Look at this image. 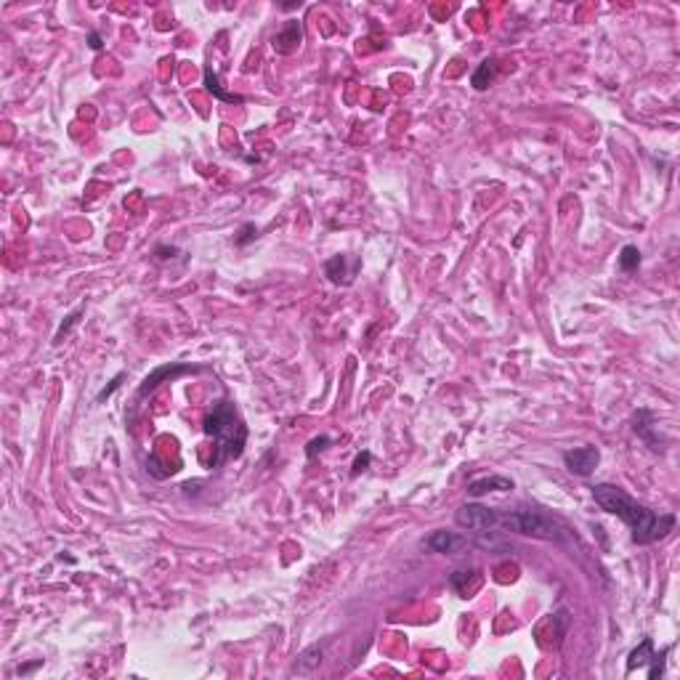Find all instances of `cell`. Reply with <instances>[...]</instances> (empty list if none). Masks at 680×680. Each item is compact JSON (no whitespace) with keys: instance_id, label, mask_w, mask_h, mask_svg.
I'll return each instance as SVG.
<instances>
[{"instance_id":"cell-5","label":"cell","mask_w":680,"mask_h":680,"mask_svg":"<svg viewBox=\"0 0 680 680\" xmlns=\"http://www.w3.org/2000/svg\"><path fill=\"white\" fill-rule=\"evenodd\" d=\"M191 372H197V367L191 364H181V362H168V364H160L157 369H152L147 377H144V383L138 386L136 391V398H147L149 394H155L162 383H170V380H176V377L181 375H191Z\"/></svg>"},{"instance_id":"cell-9","label":"cell","mask_w":680,"mask_h":680,"mask_svg":"<svg viewBox=\"0 0 680 680\" xmlns=\"http://www.w3.org/2000/svg\"><path fill=\"white\" fill-rule=\"evenodd\" d=\"M322 657H325V649H322L319 643H314V646H308V649H303L298 654V659H295L290 672H293V675H314V672L319 670V664H322Z\"/></svg>"},{"instance_id":"cell-24","label":"cell","mask_w":680,"mask_h":680,"mask_svg":"<svg viewBox=\"0 0 680 680\" xmlns=\"http://www.w3.org/2000/svg\"><path fill=\"white\" fill-rule=\"evenodd\" d=\"M35 667H40V662H32V664H27V667H19V675H27V672H32Z\"/></svg>"},{"instance_id":"cell-11","label":"cell","mask_w":680,"mask_h":680,"mask_svg":"<svg viewBox=\"0 0 680 680\" xmlns=\"http://www.w3.org/2000/svg\"><path fill=\"white\" fill-rule=\"evenodd\" d=\"M205 88H208V94H213V99H218L223 104H245V99L240 94H231V91L223 88L221 77L210 67H205Z\"/></svg>"},{"instance_id":"cell-22","label":"cell","mask_w":680,"mask_h":680,"mask_svg":"<svg viewBox=\"0 0 680 680\" xmlns=\"http://www.w3.org/2000/svg\"><path fill=\"white\" fill-rule=\"evenodd\" d=\"M155 255H157V261H173L178 255L176 247H168V245H160L157 250H155Z\"/></svg>"},{"instance_id":"cell-10","label":"cell","mask_w":680,"mask_h":680,"mask_svg":"<svg viewBox=\"0 0 680 680\" xmlns=\"http://www.w3.org/2000/svg\"><path fill=\"white\" fill-rule=\"evenodd\" d=\"M513 481L505 479V476H486V479H476V481L468 484V494L471 497H484L489 492H511Z\"/></svg>"},{"instance_id":"cell-6","label":"cell","mask_w":680,"mask_h":680,"mask_svg":"<svg viewBox=\"0 0 680 680\" xmlns=\"http://www.w3.org/2000/svg\"><path fill=\"white\" fill-rule=\"evenodd\" d=\"M601 462V452L598 447H576V450H566L564 452V465L569 473H574L579 479L593 476Z\"/></svg>"},{"instance_id":"cell-3","label":"cell","mask_w":680,"mask_h":680,"mask_svg":"<svg viewBox=\"0 0 680 680\" xmlns=\"http://www.w3.org/2000/svg\"><path fill=\"white\" fill-rule=\"evenodd\" d=\"M500 526H505L513 534H521V537H534V540H561L564 537V526L555 518L540 511H526V508L503 513Z\"/></svg>"},{"instance_id":"cell-19","label":"cell","mask_w":680,"mask_h":680,"mask_svg":"<svg viewBox=\"0 0 680 680\" xmlns=\"http://www.w3.org/2000/svg\"><path fill=\"white\" fill-rule=\"evenodd\" d=\"M369 462H372V452H362V455H356L354 465H351V479H356V476H362V473L369 468Z\"/></svg>"},{"instance_id":"cell-21","label":"cell","mask_w":680,"mask_h":680,"mask_svg":"<svg viewBox=\"0 0 680 680\" xmlns=\"http://www.w3.org/2000/svg\"><path fill=\"white\" fill-rule=\"evenodd\" d=\"M123 380H126V375H123V372H120V375H117L115 380H112V383H109V386H106L104 391H101V394H99V396H96V401H106V398L112 396V394H115L117 388H120V383H123Z\"/></svg>"},{"instance_id":"cell-1","label":"cell","mask_w":680,"mask_h":680,"mask_svg":"<svg viewBox=\"0 0 680 680\" xmlns=\"http://www.w3.org/2000/svg\"><path fill=\"white\" fill-rule=\"evenodd\" d=\"M593 500L598 503L601 511L611 513V515H617V518L628 523L635 545H651L657 540H664L675 529V523H678V518L672 513L651 511L646 505H640L638 500H632L617 484H596L593 486Z\"/></svg>"},{"instance_id":"cell-8","label":"cell","mask_w":680,"mask_h":680,"mask_svg":"<svg viewBox=\"0 0 680 680\" xmlns=\"http://www.w3.org/2000/svg\"><path fill=\"white\" fill-rule=\"evenodd\" d=\"M301 40H303V27H301V21H287L284 30L277 32V35L272 38V45H274V51L290 53L301 45Z\"/></svg>"},{"instance_id":"cell-13","label":"cell","mask_w":680,"mask_h":680,"mask_svg":"<svg viewBox=\"0 0 680 680\" xmlns=\"http://www.w3.org/2000/svg\"><path fill=\"white\" fill-rule=\"evenodd\" d=\"M494 77H497V59H484L471 74V85L476 91H486L494 83Z\"/></svg>"},{"instance_id":"cell-14","label":"cell","mask_w":680,"mask_h":680,"mask_svg":"<svg viewBox=\"0 0 680 680\" xmlns=\"http://www.w3.org/2000/svg\"><path fill=\"white\" fill-rule=\"evenodd\" d=\"M325 274L330 277V282H348V277H351V272L345 269V255H333L330 261L325 263Z\"/></svg>"},{"instance_id":"cell-15","label":"cell","mask_w":680,"mask_h":680,"mask_svg":"<svg viewBox=\"0 0 680 680\" xmlns=\"http://www.w3.org/2000/svg\"><path fill=\"white\" fill-rule=\"evenodd\" d=\"M640 266V250L635 245H625L622 252H619V269L622 272H635Z\"/></svg>"},{"instance_id":"cell-4","label":"cell","mask_w":680,"mask_h":680,"mask_svg":"<svg viewBox=\"0 0 680 680\" xmlns=\"http://www.w3.org/2000/svg\"><path fill=\"white\" fill-rule=\"evenodd\" d=\"M500 515L503 513L497 508H489V505H479V503H468L457 508L455 513V523L460 529H468V532H489V529H497L500 526Z\"/></svg>"},{"instance_id":"cell-18","label":"cell","mask_w":680,"mask_h":680,"mask_svg":"<svg viewBox=\"0 0 680 680\" xmlns=\"http://www.w3.org/2000/svg\"><path fill=\"white\" fill-rule=\"evenodd\" d=\"M330 444H333V439H330V436H316V439H311L308 444H306V457H308V460H314L316 455H319V452H325Z\"/></svg>"},{"instance_id":"cell-17","label":"cell","mask_w":680,"mask_h":680,"mask_svg":"<svg viewBox=\"0 0 680 680\" xmlns=\"http://www.w3.org/2000/svg\"><path fill=\"white\" fill-rule=\"evenodd\" d=\"M80 316H83V308H77V311H72V314L67 316V322H62V327H59V333H56V338H53V343L59 345L64 340V335H69V330H72L77 322H80Z\"/></svg>"},{"instance_id":"cell-7","label":"cell","mask_w":680,"mask_h":680,"mask_svg":"<svg viewBox=\"0 0 680 680\" xmlns=\"http://www.w3.org/2000/svg\"><path fill=\"white\" fill-rule=\"evenodd\" d=\"M420 547H423L425 553L455 555V553H460L462 547H468V540L460 537V534H455V532H447V529H436V532H430L428 537L420 542Z\"/></svg>"},{"instance_id":"cell-23","label":"cell","mask_w":680,"mask_h":680,"mask_svg":"<svg viewBox=\"0 0 680 680\" xmlns=\"http://www.w3.org/2000/svg\"><path fill=\"white\" fill-rule=\"evenodd\" d=\"M88 45H91L94 51H101V45H104L101 35H99V32H91V35H88Z\"/></svg>"},{"instance_id":"cell-12","label":"cell","mask_w":680,"mask_h":680,"mask_svg":"<svg viewBox=\"0 0 680 680\" xmlns=\"http://www.w3.org/2000/svg\"><path fill=\"white\" fill-rule=\"evenodd\" d=\"M651 657H654V640L651 638H643L640 640V646L638 649H632L630 651V657H628V667H625V672L628 675H632L635 670H640V667H646L651 662Z\"/></svg>"},{"instance_id":"cell-16","label":"cell","mask_w":680,"mask_h":680,"mask_svg":"<svg viewBox=\"0 0 680 680\" xmlns=\"http://www.w3.org/2000/svg\"><path fill=\"white\" fill-rule=\"evenodd\" d=\"M667 654H670V646H664L659 654L654 651V657H651V662H649V672H646L649 680H657L664 675V657H667Z\"/></svg>"},{"instance_id":"cell-2","label":"cell","mask_w":680,"mask_h":680,"mask_svg":"<svg viewBox=\"0 0 680 680\" xmlns=\"http://www.w3.org/2000/svg\"><path fill=\"white\" fill-rule=\"evenodd\" d=\"M202 430L205 436L213 439V457L208 462L210 468H221L223 462L242 457L247 444V425L242 420L240 409L234 407V401L229 398L216 401L202 420Z\"/></svg>"},{"instance_id":"cell-20","label":"cell","mask_w":680,"mask_h":680,"mask_svg":"<svg viewBox=\"0 0 680 680\" xmlns=\"http://www.w3.org/2000/svg\"><path fill=\"white\" fill-rule=\"evenodd\" d=\"M255 237H258V226H255V223H245V226H242V229H240V234H237V240H234V242H237V245H240V247H242V245H247V242H252V240H255Z\"/></svg>"}]
</instances>
